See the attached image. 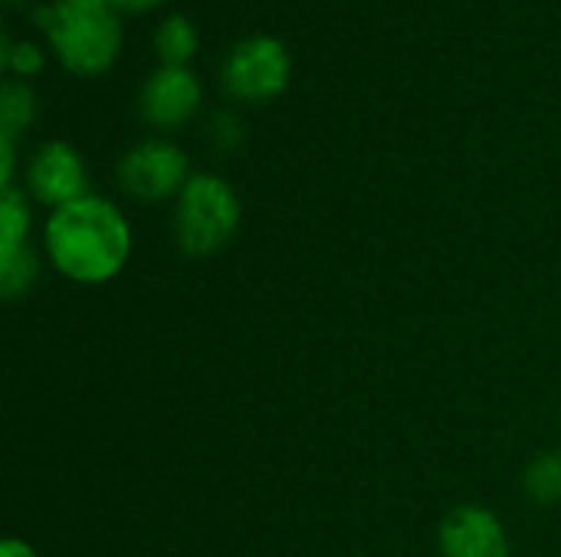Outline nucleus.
<instances>
[{
  "label": "nucleus",
  "mask_w": 561,
  "mask_h": 557,
  "mask_svg": "<svg viewBox=\"0 0 561 557\" xmlns=\"http://www.w3.org/2000/svg\"><path fill=\"white\" fill-rule=\"evenodd\" d=\"M131 223L125 210L99 194H85L43 223V253L49 266L76 286H105L131 259Z\"/></svg>",
  "instance_id": "nucleus-1"
},
{
  "label": "nucleus",
  "mask_w": 561,
  "mask_h": 557,
  "mask_svg": "<svg viewBox=\"0 0 561 557\" xmlns=\"http://www.w3.org/2000/svg\"><path fill=\"white\" fill-rule=\"evenodd\" d=\"M33 23L49 39L66 72L95 79L122 53V20L105 0H56L33 10Z\"/></svg>",
  "instance_id": "nucleus-2"
},
{
  "label": "nucleus",
  "mask_w": 561,
  "mask_h": 557,
  "mask_svg": "<svg viewBox=\"0 0 561 557\" xmlns=\"http://www.w3.org/2000/svg\"><path fill=\"white\" fill-rule=\"evenodd\" d=\"M243 223V204L237 187L210 171H194L174 200L171 233L174 246L187 259H207L230 246Z\"/></svg>",
  "instance_id": "nucleus-3"
},
{
  "label": "nucleus",
  "mask_w": 561,
  "mask_h": 557,
  "mask_svg": "<svg viewBox=\"0 0 561 557\" xmlns=\"http://www.w3.org/2000/svg\"><path fill=\"white\" fill-rule=\"evenodd\" d=\"M293 79V56L279 36H247L220 62V85L233 102L263 105L286 92Z\"/></svg>",
  "instance_id": "nucleus-4"
},
{
  "label": "nucleus",
  "mask_w": 561,
  "mask_h": 557,
  "mask_svg": "<svg viewBox=\"0 0 561 557\" xmlns=\"http://www.w3.org/2000/svg\"><path fill=\"white\" fill-rule=\"evenodd\" d=\"M191 174L194 171H191L187 151L168 138H145L138 144H131L115 164L118 190L138 204L178 200V194L184 190Z\"/></svg>",
  "instance_id": "nucleus-5"
},
{
  "label": "nucleus",
  "mask_w": 561,
  "mask_h": 557,
  "mask_svg": "<svg viewBox=\"0 0 561 557\" xmlns=\"http://www.w3.org/2000/svg\"><path fill=\"white\" fill-rule=\"evenodd\" d=\"M23 190L30 200L43 204L49 210H59V207L92 194L89 190V167H85L79 148H72L62 138L43 141L26 161Z\"/></svg>",
  "instance_id": "nucleus-6"
},
{
  "label": "nucleus",
  "mask_w": 561,
  "mask_h": 557,
  "mask_svg": "<svg viewBox=\"0 0 561 557\" xmlns=\"http://www.w3.org/2000/svg\"><path fill=\"white\" fill-rule=\"evenodd\" d=\"M201 102L204 89L194 69L158 66L138 92V115L154 131H178L201 112Z\"/></svg>",
  "instance_id": "nucleus-7"
},
{
  "label": "nucleus",
  "mask_w": 561,
  "mask_h": 557,
  "mask_svg": "<svg viewBox=\"0 0 561 557\" xmlns=\"http://www.w3.org/2000/svg\"><path fill=\"white\" fill-rule=\"evenodd\" d=\"M437 552L440 557H510V535L493 509L467 502L444 515Z\"/></svg>",
  "instance_id": "nucleus-8"
},
{
  "label": "nucleus",
  "mask_w": 561,
  "mask_h": 557,
  "mask_svg": "<svg viewBox=\"0 0 561 557\" xmlns=\"http://www.w3.org/2000/svg\"><path fill=\"white\" fill-rule=\"evenodd\" d=\"M197 26L184 13L164 16L154 30V56L161 59V66H187L197 56Z\"/></svg>",
  "instance_id": "nucleus-9"
},
{
  "label": "nucleus",
  "mask_w": 561,
  "mask_h": 557,
  "mask_svg": "<svg viewBox=\"0 0 561 557\" xmlns=\"http://www.w3.org/2000/svg\"><path fill=\"white\" fill-rule=\"evenodd\" d=\"M523 492L539 509L561 506V450H546L523 469Z\"/></svg>",
  "instance_id": "nucleus-10"
},
{
  "label": "nucleus",
  "mask_w": 561,
  "mask_h": 557,
  "mask_svg": "<svg viewBox=\"0 0 561 557\" xmlns=\"http://www.w3.org/2000/svg\"><path fill=\"white\" fill-rule=\"evenodd\" d=\"M36 92L23 79H7L0 85V138H20L36 121Z\"/></svg>",
  "instance_id": "nucleus-11"
},
{
  "label": "nucleus",
  "mask_w": 561,
  "mask_h": 557,
  "mask_svg": "<svg viewBox=\"0 0 561 557\" xmlns=\"http://www.w3.org/2000/svg\"><path fill=\"white\" fill-rule=\"evenodd\" d=\"M30 197L23 187H10L0 197V256H10L30 243Z\"/></svg>",
  "instance_id": "nucleus-12"
},
{
  "label": "nucleus",
  "mask_w": 561,
  "mask_h": 557,
  "mask_svg": "<svg viewBox=\"0 0 561 557\" xmlns=\"http://www.w3.org/2000/svg\"><path fill=\"white\" fill-rule=\"evenodd\" d=\"M39 269H43L39 256L30 243L10 256H0V299L16 302V299L30 295L33 286L39 282Z\"/></svg>",
  "instance_id": "nucleus-13"
},
{
  "label": "nucleus",
  "mask_w": 561,
  "mask_h": 557,
  "mask_svg": "<svg viewBox=\"0 0 561 557\" xmlns=\"http://www.w3.org/2000/svg\"><path fill=\"white\" fill-rule=\"evenodd\" d=\"M3 66L13 72V79H33L46 69V53L33 39H16L3 46Z\"/></svg>",
  "instance_id": "nucleus-14"
},
{
  "label": "nucleus",
  "mask_w": 561,
  "mask_h": 557,
  "mask_svg": "<svg viewBox=\"0 0 561 557\" xmlns=\"http://www.w3.org/2000/svg\"><path fill=\"white\" fill-rule=\"evenodd\" d=\"M243 121H240V115H233V112H217V115H210V121H207V141L220 151V154H230V151H237L240 144H243Z\"/></svg>",
  "instance_id": "nucleus-15"
},
{
  "label": "nucleus",
  "mask_w": 561,
  "mask_h": 557,
  "mask_svg": "<svg viewBox=\"0 0 561 557\" xmlns=\"http://www.w3.org/2000/svg\"><path fill=\"white\" fill-rule=\"evenodd\" d=\"M13 174H16V141L13 138H0V190L16 187Z\"/></svg>",
  "instance_id": "nucleus-16"
},
{
  "label": "nucleus",
  "mask_w": 561,
  "mask_h": 557,
  "mask_svg": "<svg viewBox=\"0 0 561 557\" xmlns=\"http://www.w3.org/2000/svg\"><path fill=\"white\" fill-rule=\"evenodd\" d=\"M0 557H39V555H36V548H33L26 538L10 535V538H3V542H0Z\"/></svg>",
  "instance_id": "nucleus-17"
},
{
  "label": "nucleus",
  "mask_w": 561,
  "mask_h": 557,
  "mask_svg": "<svg viewBox=\"0 0 561 557\" xmlns=\"http://www.w3.org/2000/svg\"><path fill=\"white\" fill-rule=\"evenodd\" d=\"M115 13L122 10V13H148V10H158L161 3H168V0H105Z\"/></svg>",
  "instance_id": "nucleus-18"
},
{
  "label": "nucleus",
  "mask_w": 561,
  "mask_h": 557,
  "mask_svg": "<svg viewBox=\"0 0 561 557\" xmlns=\"http://www.w3.org/2000/svg\"><path fill=\"white\" fill-rule=\"evenodd\" d=\"M10 7H20V3H26V0H7Z\"/></svg>",
  "instance_id": "nucleus-19"
}]
</instances>
